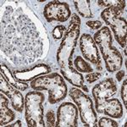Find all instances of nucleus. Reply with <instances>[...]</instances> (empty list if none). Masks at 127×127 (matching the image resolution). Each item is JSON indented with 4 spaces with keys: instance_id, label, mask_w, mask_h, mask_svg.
Segmentation results:
<instances>
[{
    "instance_id": "f257e3e1",
    "label": "nucleus",
    "mask_w": 127,
    "mask_h": 127,
    "mask_svg": "<svg viewBox=\"0 0 127 127\" xmlns=\"http://www.w3.org/2000/svg\"><path fill=\"white\" fill-rule=\"evenodd\" d=\"M93 40L99 48L105 62L106 69L110 73L120 70L123 59L120 51L113 46V36L109 28L104 26L99 29L94 34Z\"/></svg>"
},
{
    "instance_id": "f03ea898",
    "label": "nucleus",
    "mask_w": 127,
    "mask_h": 127,
    "mask_svg": "<svg viewBox=\"0 0 127 127\" xmlns=\"http://www.w3.org/2000/svg\"><path fill=\"white\" fill-rule=\"evenodd\" d=\"M31 87L35 91H48V102L51 104L59 103L67 96V86L58 73L41 75L32 81Z\"/></svg>"
},
{
    "instance_id": "7ed1b4c3",
    "label": "nucleus",
    "mask_w": 127,
    "mask_h": 127,
    "mask_svg": "<svg viewBox=\"0 0 127 127\" xmlns=\"http://www.w3.org/2000/svg\"><path fill=\"white\" fill-rule=\"evenodd\" d=\"M81 32V19L76 14L71 16L68 30L62 38V42L57 52V62L59 67L64 65H73L72 56L77 45V40Z\"/></svg>"
},
{
    "instance_id": "20e7f679",
    "label": "nucleus",
    "mask_w": 127,
    "mask_h": 127,
    "mask_svg": "<svg viewBox=\"0 0 127 127\" xmlns=\"http://www.w3.org/2000/svg\"><path fill=\"white\" fill-rule=\"evenodd\" d=\"M44 94L39 91H32L25 97V118L29 127H45L43 102Z\"/></svg>"
},
{
    "instance_id": "39448f33",
    "label": "nucleus",
    "mask_w": 127,
    "mask_h": 127,
    "mask_svg": "<svg viewBox=\"0 0 127 127\" xmlns=\"http://www.w3.org/2000/svg\"><path fill=\"white\" fill-rule=\"evenodd\" d=\"M69 97L77 105L81 122L84 126H97V113L94 110L93 100L86 95L78 87H72L69 91Z\"/></svg>"
},
{
    "instance_id": "423d86ee",
    "label": "nucleus",
    "mask_w": 127,
    "mask_h": 127,
    "mask_svg": "<svg viewBox=\"0 0 127 127\" xmlns=\"http://www.w3.org/2000/svg\"><path fill=\"white\" fill-rule=\"evenodd\" d=\"M103 21L111 28L116 41L122 48H126L127 43V23L126 20L120 16L115 15L108 9H104L101 13Z\"/></svg>"
},
{
    "instance_id": "0eeeda50",
    "label": "nucleus",
    "mask_w": 127,
    "mask_h": 127,
    "mask_svg": "<svg viewBox=\"0 0 127 127\" xmlns=\"http://www.w3.org/2000/svg\"><path fill=\"white\" fill-rule=\"evenodd\" d=\"M70 15V8L64 2L51 1L45 5L43 9V16L48 22H65L69 19Z\"/></svg>"
},
{
    "instance_id": "6e6552de",
    "label": "nucleus",
    "mask_w": 127,
    "mask_h": 127,
    "mask_svg": "<svg viewBox=\"0 0 127 127\" xmlns=\"http://www.w3.org/2000/svg\"><path fill=\"white\" fill-rule=\"evenodd\" d=\"M78 108L75 104L66 102L61 104L57 110L56 127L78 126Z\"/></svg>"
},
{
    "instance_id": "1a4fd4ad",
    "label": "nucleus",
    "mask_w": 127,
    "mask_h": 127,
    "mask_svg": "<svg viewBox=\"0 0 127 127\" xmlns=\"http://www.w3.org/2000/svg\"><path fill=\"white\" fill-rule=\"evenodd\" d=\"M80 49L84 58L90 61L92 64H95L98 70H101V58H100L97 45L91 35L85 33L80 37Z\"/></svg>"
},
{
    "instance_id": "9d476101",
    "label": "nucleus",
    "mask_w": 127,
    "mask_h": 127,
    "mask_svg": "<svg viewBox=\"0 0 127 127\" xmlns=\"http://www.w3.org/2000/svg\"><path fill=\"white\" fill-rule=\"evenodd\" d=\"M0 91L9 98L12 107L15 111L22 113L25 108V98L23 95L20 93V90L16 89L8 82L2 73L0 75Z\"/></svg>"
},
{
    "instance_id": "9b49d317",
    "label": "nucleus",
    "mask_w": 127,
    "mask_h": 127,
    "mask_svg": "<svg viewBox=\"0 0 127 127\" xmlns=\"http://www.w3.org/2000/svg\"><path fill=\"white\" fill-rule=\"evenodd\" d=\"M117 93V85L111 77L103 80L93 88V97L95 103L108 99Z\"/></svg>"
},
{
    "instance_id": "f8f14e48",
    "label": "nucleus",
    "mask_w": 127,
    "mask_h": 127,
    "mask_svg": "<svg viewBox=\"0 0 127 127\" xmlns=\"http://www.w3.org/2000/svg\"><path fill=\"white\" fill-rule=\"evenodd\" d=\"M96 111L98 114H104L111 118L120 119L123 116V107L118 98L106 99L95 103Z\"/></svg>"
},
{
    "instance_id": "ddd939ff",
    "label": "nucleus",
    "mask_w": 127,
    "mask_h": 127,
    "mask_svg": "<svg viewBox=\"0 0 127 127\" xmlns=\"http://www.w3.org/2000/svg\"><path fill=\"white\" fill-rule=\"evenodd\" d=\"M51 68L48 64H38L34 65L33 67L29 69H20V70H15L13 72L14 75L17 80L24 82L32 81L41 75H45L50 73Z\"/></svg>"
},
{
    "instance_id": "4468645a",
    "label": "nucleus",
    "mask_w": 127,
    "mask_h": 127,
    "mask_svg": "<svg viewBox=\"0 0 127 127\" xmlns=\"http://www.w3.org/2000/svg\"><path fill=\"white\" fill-rule=\"evenodd\" d=\"M60 72L64 79L76 87H82L84 86V77L79 71L74 69L73 65H64L60 67Z\"/></svg>"
},
{
    "instance_id": "2eb2a0df",
    "label": "nucleus",
    "mask_w": 127,
    "mask_h": 127,
    "mask_svg": "<svg viewBox=\"0 0 127 127\" xmlns=\"http://www.w3.org/2000/svg\"><path fill=\"white\" fill-rule=\"evenodd\" d=\"M9 97L0 94V126H5L15 118V114L9 108Z\"/></svg>"
},
{
    "instance_id": "dca6fc26",
    "label": "nucleus",
    "mask_w": 127,
    "mask_h": 127,
    "mask_svg": "<svg viewBox=\"0 0 127 127\" xmlns=\"http://www.w3.org/2000/svg\"><path fill=\"white\" fill-rule=\"evenodd\" d=\"M126 2L124 0H98L97 3L100 7L111 10L115 15L120 16V15L124 12L126 8Z\"/></svg>"
},
{
    "instance_id": "f3484780",
    "label": "nucleus",
    "mask_w": 127,
    "mask_h": 127,
    "mask_svg": "<svg viewBox=\"0 0 127 127\" xmlns=\"http://www.w3.org/2000/svg\"><path fill=\"white\" fill-rule=\"evenodd\" d=\"M1 73L3 75V76L5 77V79L8 81L10 85L13 86L14 87H15L16 89L20 90V91H25L28 88V84H26L24 81H19L15 77L14 74L10 71V69L6 66L5 64H1Z\"/></svg>"
},
{
    "instance_id": "a211bd4d",
    "label": "nucleus",
    "mask_w": 127,
    "mask_h": 127,
    "mask_svg": "<svg viewBox=\"0 0 127 127\" xmlns=\"http://www.w3.org/2000/svg\"><path fill=\"white\" fill-rule=\"evenodd\" d=\"M89 0H80V1H74L75 9L79 13V15L84 18H92L93 15L91 11Z\"/></svg>"
},
{
    "instance_id": "6ab92c4d",
    "label": "nucleus",
    "mask_w": 127,
    "mask_h": 127,
    "mask_svg": "<svg viewBox=\"0 0 127 127\" xmlns=\"http://www.w3.org/2000/svg\"><path fill=\"white\" fill-rule=\"evenodd\" d=\"M74 64H75V66L76 68V70L81 72H84V73H91L93 72V69L91 65L88 64L87 61H85L83 59V58L81 56H77L76 58L75 59V61H74Z\"/></svg>"
},
{
    "instance_id": "aec40b11",
    "label": "nucleus",
    "mask_w": 127,
    "mask_h": 127,
    "mask_svg": "<svg viewBox=\"0 0 127 127\" xmlns=\"http://www.w3.org/2000/svg\"><path fill=\"white\" fill-rule=\"evenodd\" d=\"M97 126L99 127H118L119 125L116 121L110 118H101L97 122Z\"/></svg>"
},
{
    "instance_id": "412c9836",
    "label": "nucleus",
    "mask_w": 127,
    "mask_h": 127,
    "mask_svg": "<svg viewBox=\"0 0 127 127\" xmlns=\"http://www.w3.org/2000/svg\"><path fill=\"white\" fill-rule=\"evenodd\" d=\"M65 31H66L65 26H62V25H59V26H57L54 29V31H53V32H52V35L55 40L62 39L63 35L65 32Z\"/></svg>"
},
{
    "instance_id": "4be33fe9",
    "label": "nucleus",
    "mask_w": 127,
    "mask_h": 127,
    "mask_svg": "<svg viewBox=\"0 0 127 127\" xmlns=\"http://www.w3.org/2000/svg\"><path fill=\"white\" fill-rule=\"evenodd\" d=\"M46 122L48 127H54L56 125V118H55V114L53 110H49L46 114Z\"/></svg>"
},
{
    "instance_id": "5701e85b",
    "label": "nucleus",
    "mask_w": 127,
    "mask_h": 127,
    "mask_svg": "<svg viewBox=\"0 0 127 127\" xmlns=\"http://www.w3.org/2000/svg\"><path fill=\"white\" fill-rule=\"evenodd\" d=\"M100 77H101V74L99 72H91L87 73V75H86V80L88 83H93L97 81Z\"/></svg>"
},
{
    "instance_id": "b1692460",
    "label": "nucleus",
    "mask_w": 127,
    "mask_h": 127,
    "mask_svg": "<svg viewBox=\"0 0 127 127\" xmlns=\"http://www.w3.org/2000/svg\"><path fill=\"white\" fill-rule=\"evenodd\" d=\"M121 98L125 103V107H127V80L125 79L121 87Z\"/></svg>"
},
{
    "instance_id": "393cba45",
    "label": "nucleus",
    "mask_w": 127,
    "mask_h": 127,
    "mask_svg": "<svg viewBox=\"0 0 127 127\" xmlns=\"http://www.w3.org/2000/svg\"><path fill=\"white\" fill-rule=\"evenodd\" d=\"M87 26H89L93 30H99L103 26V23L99 20H89L87 22Z\"/></svg>"
},
{
    "instance_id": "a878e982",
    "label": "nucleus",
    "mask_w": 127,
    "mask_h": 127,
    "mask_svg": "<svg viewBox=\"0 0 127 127\" xmlns=\"http://www.w3.org/2000/svg\"><path fill=\"white\" fill-rule=\"evenodd\" d=\"M125 76H126V72L124 70H118V72L116 73V78H117L118 81H121Z\"/></svg>"
},
{
    "instance_id": "bb28decb",
    "label": "nucleus",
    "mask_w": 127,
    "mask_h": 127,
    "mask_svg": "<svg viewBox=\"0 0 127 127\" xmlns=\"http://www.w3.org/2000/svg\"><path fill=\"white\" fill-rule=\"evenodd\" d=\"M8 126V127H15V126H18V127H20L22 126L21 125V121L20 120H17L15 123H14V124L12 125H9V126Z\"/></svg>"
},
{
    "instance_id": "cd10ccee",
    "label": "nucleus",
    "mask_w": 127,
    "mask_h": 127,
    "mask_svg": "<svg viewBox=\"0 0 127 127\" xmlns=\"http://www.w3.org/2000/svg\"><path fill=\"white\" fill-rule=\"evenodd\" d=\"M81 88H82V89L84 90V91H85V92H88V89H87V87H86V86L85 85H84L83 86V87H81Z\"/></svg>"
},
{
    "instance_id": "c85d7f7f",
    "label": "nucleus",
    "mask_w": 127,
    "mask_h": 127,
    "mask_svg": "<svg viewBox=\"0 0 127 127\" xmlns=\"http://www.w3.org/2000/svg\"><path fill=\"white\" fill-rule=\"evenodd\" d=\"M124 53H125V54L126 55V48H125V50H124Z\"/></svg>"
}]
</instances>
